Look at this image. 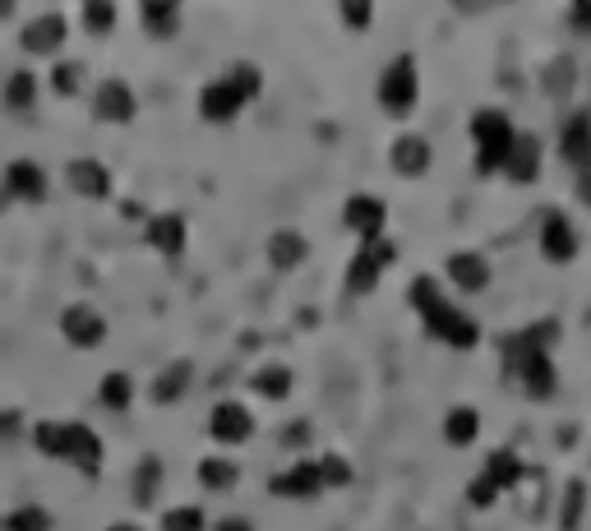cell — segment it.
<instances>
[{
  "label": "cell",
  "mask_w": 591,
  "mask_h": 531,
  "mask_svg": "<svg viewBox=\"0 0 591 531\" xmlns=\"http://www.w3.org/2000/svg\"><path fill=\"white\" fill-rule=\"evenodd\" d=\"M411 305L421 310L425 328L435 333L439 342H448V347H477V338H481L477 319H471V314H462L453 301H444L439 287H435V278H417V282H411Z\"/></svg>",
  "instance_id": "cell-1"
},
{
  "label": "cell",
  "mask_w": 591,
  "mask_h": 531,
  "mask_svg": "<svg viewBox=\"0 0 591 531\" xmlns=\"http://www.w3.org/2000/svg\"><path fill=\"white\" fill-rule=\"evenodd\" d=\"M471 140H477V167L481 171H504V157H508V148H514L518 134L499 111H477Z\"/></svg>",
  "instance_id": "cell-2"
},
{
  "label": "cell",
  "mask_w": 591,
  "mask_h": 531,
  "mask_svg": "<svg viewBox=\"0 0 591 531\" xmlns=\"http://www.w3.org/2000/svg\"><path fill=\"white\" fill-rule=\"evenodd\" d=\"M417 93H421V79H417V61L411 56H398L384 79H379V102L388 116H407L411 107H417Z\"/></svg>",
  "instance_id": "cell-3"
},
{
  "label": "cell",
  "mask_w": 591,
  "mask_h": 531,
  "mask_svg": "<svg viewBox=\"0 0 591 531\" xmlns=\"http://www.w3.org/2000/svg\"><path fill=\"white\" fill-rule=\"evenodd\" d=\"M393 254H398V250H393L384 236H379V241H365L357 250V260H351V268H347V291H351V297H370V291L379 287L384 268L393 264Z\"/></svg>",
  "instance_id": "cell-4"
},
{
  "label": "cell",
  "mask_w": 591,
  "mask_h": 531,
  "mask_svg": "<svg viewBox=\"0 0 591 531\" xmlns=\"http://www.w3.org/2000/svg\"><path fill=\"white\" fill-rule=\"evenodd\" d=\"M61 338L79 351H93V347H102L107 342V314L102 310H93L88 301H79L61 314Z\"/></svg>",
  "instance_id": "cell-5"
},
{
  "label": "cell",
  "mask_w": 591,
  "mask_h": 531,
  "mask_svg": "<svg viewBox=\"0 0 591 531\" xmlns=\"http://www.w3.org/2000/svg\"><path fill=\"white\" fill-rule=\"evenodd\" d=\"M61 462H70L74 471H84V476H97V467H102V439H97V430H93V425H84V421H65Z\"/></svg>",
  "instance_id": "cell-6"
},
{
  "label": "cell",
  "mask_w": 591,
  "mask_h": 531,
  "mask_svg": "<svg viewBox=\"0 0 591 531\" xmlns=\"http://www.w3.org/2000/svg\"><path fill=\"white\" fill-rule=\"evenodd\" d=\"M134 111H140V102H134V88L125 84V79H102L93 93V116L107 125H125L134 121Z\"/></svg>",
  "instance_id": "cell-7"
},
{
  "label": "cell",
  "mask_w": 591,
  "mask_h": 531,
  "mask_svg": "<svg viewBox=\"0 0 591 531\" xmlns=\"http://www.w3.org/2000/svg\"><path fill=\"white\" fill-rule=\"evenodd\" d=\"M208 435L218 439V444H245V439L254 435V417H250V407H245V402H236V398L218 402V407L208 411Z\"/></svg>",
  "instance_id": "cell-8"
},
{
  "label": "cell",
  "mask_w": 591,
  "mask_h": 531,
  "mask_svg": "<svg viewBox=\"0 0 591 531\" xmlns=\"http://www.w3.org/2000/svg\"><path fill=\"white\" fill-rule=\"evenodd\" d=\"M241 107H245V97L236 93V84H231L227 74L208 79L204 93H200V116H204V121H213V125L236 121V116H241Z\"/></svg>",
  "instance_id": "cell-9"
},
{
  "label": "cell",
  "mask_w": 591,
  "mask_h": 531,
  "mask_svg": "<svg viewBox=\"0 0 591 531\" xmlns=\"http://www.w3.org/2000/svg\"><path fill=\"white\" fill-rule=\"evenodd\" d=\"M65 33H70V24H65V14H56V10H47V14H37V19H28L24 24V51L28 56H56L65 47Z\"/></svg>",
  "instance_id": "cell-10"
},
{
  "label": "cell",
  "mask_w": 591,
  "mask_h": 531,
  "mask_svg": "<svg viewBox=\"0 0 591 531\" xmlns=\"http://www.w3.org/2000/svg\"><path fill=\"white\" fill-rule=\"evenodd\" d=\"M384 218H388V208L379 194H351L347 208H342V222L361 236V241H379L384 236Z\"/></svg>",
  "instance_id": "cell-11"
},
{
  "label": "cell",
  "mask_w": 591,
  "mask_h": 531,
  "mask_svg": "<svg viewBox=\"0 0 591 531\" xmlns=\"http://www.w3.org/2000/svg\"><path fill=\"white\" fill-rule=\"evenodd\" d=\"M65 185L79 200H111V171L97 162V157H74L65 167Z\"/></svg>",
  "instance_id": "cell-12"
},
{
  "label": "cell",
  "mask_w": 591,
  "mask_h": 531,
  "mask_svg": "<svg viewBox=\"0 0 591 531\" xmlns=\"http://www.w3.org/2000/svg\"><path fill=\"white\" fill-rule=\"evenodd\" d=\"M5 194L24 204H43L47 200V171L33 162V157H14L5 167Z\"/></svg>",
  "instance_id": "cell-13"
},
{
  "label": "cell",
  "mask_w": 591,
  "mask_h": 531,
  "mask_svg": "<svg viewBox=\"0 0 591 531\" xmlns=\"http://www.w3.org/2000/svg\"><path fill=\"white\" fill-rule=\"evenodd\" d=\"M268 490H273V495H278V499H314V495H324L319 462H296V467L278 471Z\"/></svg>",
  "instance_id": "cell-14"
},
{
  "label": "cell",
  "mask_w": 591,
  "mask_h": 531,
  "mask_svg": "<svg viewBox=\"0 0 591 531\" xmlns=\"http://www.w3.org/2000/svg\"><path fill=\"white\" fill-rule=\"evenodd\" d=\"M144 241H148L157 254L176 260V254H185V241H190L185 218H181V213H157V218H148V227H144Z\"/></svg>",
  "instance_id": "cell-15"
},
{
  "label": "cell",
  "mask_w": 591,
  "mask_h": 531,
  "mask_svg": "<svg viewBox=\"0 0 591 531\" xmlns=\"http://www.w3.org/2000/svg\"><path fill=\"white\" fill-rule=\"evenodd\" d=\"M310 260V241H305V236L301 231H273L268 236V264L273 268H278V273H291V268H301Z\"/></svg>",
  "instance_id": "cell-16"
},
{
  "label": "cell",
  "mask_w": 591,
  "mask_h": 531,
  "mask_svg": "<svg viewBox=\"0 0 591 531\" xmlns=\"http://www.w3.org/2000/svg\"><path fill=\"white\" fill-rule=\"evenodd\" d=\"M430 167V144L421 134H402L398 144H393V171L398 176H425Z\"/></svg>",
  "instance_id": "cell-17"
},
{
  "label": "cell",
  "mask_w": 591,
  "mask_h": 531,
  "mask_svg": "<svg viewBox=\"0 0 591 531\" xmlns=\"http://www.w3.org/2000/svg\"><path fill=\"white\" fill-rule=\"evenodd\" d=\"M250 388L260 393V398H268V402H282L287 393L296 388V375H291L287 365L273 361V365H260V370H254V375H250Z\"/></svg>",
  "instance_id": "cell-18"
},
{
  "label": "cell",
  "mask_w": 591,
  "mask_h": 531,
  "mask_svg": "<svg viewBox=\"0 0 591 531\" xmlns=\"http://www.w3.org/2000/svg\"><path fill=\"white\" fill-rule=\"evenodd\" d=\"M541 250H545V260H555V264L574 260L578 241H574V231H568V222L559 218V213H550V218H545V227H541Z\"/></svg>",
  "instance_id": "cell-19"
},
{
  "label": "cell",
  "mask_w": 591,
  "mask_h": 531,
  "mask_svg": "<svg viewBox=\"0 0 591 531\" xmlns=\"http://www.w3.org/2000/svg\"><path fill=\"white\" fill-rule=\"evenodd\" d=\"M448 278L458 282L462 291H481L490 282V264L481 260V254L462 250V254H453V260H448Z\"/></svg>",
  "instance_id": "cell-20"
},
{
  "label": "cell",
  "mask_w": 591,
  "mask_h": 531,
  "mask_svg": "<svg viewBox=\"0 0 591 531\" xmlns=\"http://www.w3.org/2000/svg\"><path fill=\"white\" fill-rule=\"evenodd\" d=\"M140 24L148 28V37H171L176 28H181V5H171V0H144Z\"/></svg>",
  "instance_id": "cell-21"
},
{
  "label": "cell",
  "mask_w": 591,
  "mask_h": 531,
  "mask_svg": "<svg viewBox=\"0 0 591 531\" xmlns=\"http://www.w3.org/2000/svg\"><path fill=\"white\" fill-rule=\"evenodd\" d=\"M190 379H194V375H190V361H171V365L162 370V375H157V379H153V388H148V398L167 407V402H176V398H185V388H190Z\"/></svg>",
  "instance_id": "cell-22"
},
{
  "label": "cell",
  "mask_w": 591,
  "mask_h": 531,
  "mask_svg": "<svg viewBox=\"0 0 591 531\" xmlns=\"http://www.w3.org/2000/svg\"><path fill=\"white\" fill-rule=\"evenodd\" d=\"M0 97H5L10 111H33L37 107V74L33 70H14L5 79V88H0Z\"/></svg>",
  "instance_id": "cell-23"
},
{
  "label": "cell",
  "mask_w": 591,
  "mask_h": 531,
  "mask_svg": "<svg viewBox=\"0 0 591 531\" xmlns=\"http://www.w3.org/2000/svg\"><path fill=\"white\" fill-rule=\"evenodd\" d=\"M97 398H102L107 411H130V402H134V379L125 375V370H111V375H102V384H97Z\"/></svg>",
  "instance_id": "cell-24"
},
{
  "label": "cell",
  "mask_w": 591,
  "mask_h": 531,
  "mask_svg": "<svg viewBox=\"0 0 591 531\" xmlns=\"http://www.w3.org/2000/svg\"><path fill=\"white\" fill-rule=\"evenodd\" d=\"M157 490H162V458H140V467H134V504H153Z\"/></svg>",
  "instance_id": "cell-25"
},
{
  "label": "cell",
  "mask_w": 591,
  "mask_h": 531,
  "mask_svg": "<svg viewBox=\"0 0 591 531\" xmlns=\"http://www.w3.org/2000/svg\"><path fill=\"white\" fill-rule=\"evenodd\" d=\"M477 430H481V417L471 407H453L448 411V421H444V439L453 448H467L471 439H477Z\"/></svg>",
  "instance_id": "cell-26"
},
{
  "label": "cell",
  "mask_w": 591,
  "mask_h": 531,
  "mask_svg": "<svg viewBox=\"0 0 591 531\" xmlns=\"http://www.w3.org/2000/svg\"><path fill=\"white\" fill-rule=\"evenodd\" d=\"M541 167V157H536V140H514V148H508L504 157V171L514 176V181H531Z\"/></svg>",
  "instance_id": "cell-27"
},
{
  "label": "cell",
  "mask_w": 591,
  "mask_h": 531,
  "mask_svg": "<svg viewBox=\"0 0 591 531\" xmlns=\"http://www.w3.org/2000/svg\"><path fill=\"white\" fill-rule=\"evenodd\" d=\"M200 481H204V490H231L236 481H241V467L222 454H213V458L200 462Z\"/></svg>",
  "instance_id": "cell-28"
},
{
  "label": "cell",
  "mask_w": 591,
  "mask_h": 531,
  "mask_svg": "<svg viewBox=\"0 0 591 531\" xmlns=\"http://www.w3.org/2000/svg\"><path fill=\"white\" fill-rule=\"evenodd\" d=\"M564 157L568 162H578V167L591 162V121L587 116H578V121L564 130Z\"/></svg>",
  "instance_id": "cell-29"
},
{
  "label": "cell",
  "mask_w": 591,
  "mask_h": 531,
  "mask_svg": "<svg viewBox=\"0 0 591 531\" xmlns=\"http://www.w3.org/2000/svg\"><path fill=\"white\" fill-rule=\"evenodd\" d=\"M116 19H121V14H116L111 0H88V5L79 10V24H84L93 37H107L116 28Z\"/></svg>",
  "instance_id": "cell-30"
},
{
  "label": "cell",
  "mask_w": 591,
  "mask_h": 531,
  "mask_svg": "<svg viewBox=\"0 0 591 531\" xmlns=\"http://www.w3.org/2000/svg\"><path fill=\"white\" fill-rule=\"evenodd\" d=\"M204 527H208V518L200 504H176L162 514V531H204Z\"/></svg>",
  "instance_id": "cell-31"
},
{
  "label": "cell",
  "mask_w": 591,
  "mask_h": 531,
  "mask_svg": "<svg viewBox=\"0 0 591 531\" xmlns=\"http://www.w3.org/2000/svg\"><path fill=\"white\" fill-rule=\"evenodd\" d=\"M33 448H37V454H47V458H61V448H65V421H37L33 425Z\"/></svg>",
  "instance_id": "cell-32"
},
{
  "label": "cell",
  "mask_w": 591,
  "mask_h": 531,
  "mask_svg": "<svg viewBox=\"0 0 591 531\" xmlns=\"http://www.w3.org/2000/svg\"><path fill=\"white\" fill-rule=\"evenodd\" d=\"M5 531H51V514L47 508H37V504H24V508H14V514L5 518Z\"/></svg>",
  "instance_id": "cell-33"
},
{
  "label": "cell",
  "mask_w": 591,
  "mask_h": 531,
  "mask_svg": "<svg viewBox=\"0 0 591 531\" xmlns=\"http://www.w3.org/2000/svg\"><path fill=\"white\" fill-rule=\"evenodd\" d=\"M227 79L236 84V93H241L245 102H254V97H260V88H264V74H260V65H250V61L231 65V70H227Z\"/></svg>",
  "instance_id": "cell-34"
},
{
  "label": "cell",
  "mask_w": 591,
  "mask_h": 531,
  "mask_svg": "<svg viewBox=\"0 0 591 531\" xmlns=\"http://www.w3.org/2000/svg\"><path fill=\"white\" fill-rule=\"evenodd\" d=\"M79 84H84V65H79V61H61V65L51 70V88H56V97H74Z\"/></svg>",
  "instance_id": "cell-35"
},
{
  "label": "cell",
  "mask_w": 591,
  "mask_h": 531,
  "mask_svg": "<svg viewBox=\"0 0 591 531\" xmlns=\"http://www.w3.org/2000/svg\"><path fill=\"white\" fill-rule=\"evenodd\" d=\"M518 476H522V467H518V458H514V454H495V458H490V471H485V481L495 485V490L514 485Z\"/></svg>",
  "instance_id": "cell-36"
},
{
  "label": "cell",
  "mask_w": 591,
  "mask_h": 531,
  "mask_svg": "<svg viewBox=\"0 0 591 531\" xmlns=\"http://www.w3.org/2000/svg\"><path fill=\"white\" fill-rule=\"evenodd\" d=\"M319 476H324V490H342L351 481V462L342 454H324L319 458Z\"/></svg>",
  "instance_id": "cell-37"
},
{
  "label": "cell",
  "mask_w": 591,
  "mask_h": 531,
  "mask_svg": "<svg viewBox=\"0 0 591 531\" xmlns=\"http://www.w3.org/2000/svg\"><path fill=\"white\" fill-rule=\"evenodd\" d=\"M342 19H347L351 28H365L370 19H374V10H370V5H347V10H342Z\"/></svg>",
  "instance_id": "cell-38"
},
{
  "label": "cell",
  "mask_w": 591,
  "mask_h": 531,
  "mask_svg": "<svg viewBox=\"0 0 591 531\" xmlns=\"http://www.w3.org/2000/svg\"><path fill=\"white\" fill-rule=\"evenodd\" d=\"M495 499V485H490L485 476H477V485H471V504H490Z\"/></svg>",
  "instance_id": "cell-39"
},
{
  "label": "cell",
  "mask_w": 591,
  "mask_h": 531,
  "mask_svg": "<svg viewBox=\"0 0 591 531\" xmlns=\"http://www.w3.org/2000/svg\"><path fill=\"white\" fill-rule=\"evenodd\" d=\"M19 435V411H0V439Z\"/></svg>",
  "instance_id": "cell-40"
},
{
  "label": "cell",
  "mask_w": 591,
  "mask_h": 531,
  "mask_svg": "<svg viewBox=\"0 0 591 531\" xmlns=\"http://www.w3.org/2000/svg\"><path fill=\"white\" fill-rule=\"evenodd\" d=\"M282 439H287V448H301V444L310 439V425H291V430H287V435H282Z\"/></svg>",
  "instance_id": "cell-41"
},
{
  "label": "cell",
  "mask_w": 591,
  "mask_h": 531,
  "mask_svg": "<svg viewBox=\"0 0 591 531\" xmlns=\"http://www.w3.org/2000/svg\"><path fill=\"white\" fill-rule=\"evenodd\" d=\"M213 531H254L245 518H222V522H213Z\"/></svg>",
  "instance_id": "cell-42"
},
{
  "label": "cell",
  "mask_w": 591,
  "mask_h": 531,
  "mask_svg": "<svg viewBox=\"0 0 591 531\" xmlns=\"http://www.w3.org/2000/svg\"><path fill=\"white\" fill-rule=\"evenodd\" d=\"M582 200H591V167L582 171Z\"/></svg>",
  "instance_id": "cell-43"
},
{
  "label": "cell",
  "mask_w": 591,
  "mask_h": 531,
  "mask_svg": "<svg viewBox=\"0 0 591 531\" xmlns=\"http://www.w3.org/2000/svg\"><path fill=\"white\" fill-rule=\"evenodd\" d=\"M107 531H140V527H134V522H111Z\"/></svg>",
  "instance_id": "cell-44"
},
{
  "label": "cell",
  "mask_w": 591,
  "mask_h": 531,
  "mask_svg": "<svg viewBox=\"0 0 591 531\" xmlns=\"http://www.w3.org/2000/svg\"><path fill=\"white\" fill-rule=\"evenodd\" d=\"M574 19H578V24H591V10H578Z\"/></svg>",
  "instance_id": "cell-45"
},
{
  "label": "cell",
  "mask_w": 591,
  "mask_h": 531,
  "mask_svg": "<svg viewBox=\"0 0 591 531\" xmlns=\"http://www.w3.org/2000/svg\"><path fill=\"white\" fill-rule=\"evenodd\" d=\"M14 14V5H5V0H0V19H10Z\"/></svg>",
  "instance_id": "cell-46"
}]
</instances>
